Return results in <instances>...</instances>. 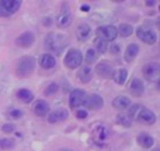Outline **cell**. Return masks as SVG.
<instances>
[{
	"label": "cell",
	"mask_w": 160,
	"mask_h": 151,
	"mask_svg": "<svg viewBox=\"0 0 160 151\" xmlns=\"http://www.w3.org/2000/svg\"><path fill=\"white\" fill-rule=\"evenodd\" d=\"M68 45V38L62 34H49L45 38V46L53 53H61Z\"/></svg>",
	"instance_id": "obj_1"
},
{
	"label": "cell",
	"mask_w": 160,
	"mask_h": 151,
	"mask_svg": "<svg viewBox=\"0 0 160 151\" xmlns=\"http://www.w3.org/2000/svg\"><path fill=\"white\" fill-rule=\"evenodd\" d=\"M35 59L31 58V56H25V58H22L21 60L18 62V64H17V69H16V73L18 77H28L31 74V73L34 72V69H35Z\"/></svg>",
	"instance_id": "obj_2"
},
{
	"label": "cell",
	"mask_w": 160,
	"mask_h": 151,
	"mask_svg": "<svg viewBox=\"0 0 160 151\" xmlns=\"http://www.w3.org/2000/svg\"><path fill=\"white\" fill-rule=\"evenodd\" d=\"M82 63V52L78 49H70L69 53L65 58V64L69 69H76V67L80 66Z\"/></svg>",
	"instance_id": "obj_3"
},
{
	"label": "cell",
	"mask_w": 160,
	"mask_h": 151,
	"mask_svg": "<svg viewBox=\"0 0 160 151\" xmlns=\"http://www.w3.org/2000/svg\"><path fill=\"white\" fill-rule=\"evenodd\" d=\"M97 34H98V38L102 39V41H114L115 36L118 35V30H117L114 25H105V27H100L97 30Z\"/></svg>",
	"instance_id": "obj_4"
},
{
	"label": "cell",
	"mask_w": 160,
	"mask_h": 151,
	"mask_svg": "<svg viewBox=\"0 0 160 151\" xmlns=\"http://www.w3.org/2000/svg\"><path fill=\"white\" fill-rule=\"evenodd\" d=\"M136 35H138V38L141 39V41H143L145 44L148 45H153L156 44V34L153 32L152 30H149V28H138V31H136Z\"/></svg>",
	"instance_id": "obj_5"
},
{
	"label": "cell",
	"mask_w": 160,
	"mask_h": 151,
	"mask_svg": "<svg viewBox=\"0 0 160 151\" xmlns=\"http://www.w3.org/2000/svg\"><path fill=\"white\" fill-rule=\"evenodd\" d=\"M86 92L83 90H73L69 95V105L70 108H79L80 105L84 104Z\"/></svg>",
	"instance_id": "obj_6"
},
{
	"label": "cell",
	"mask_w": 160,
	"mask_h": 151,
	"mask_svg": "<svg viewBox=\"0 0 160 151\" xmlns=\"http://www.w3.org/2000/svg\"><path fill=\"white\" fill-rule=\"evenodd\" d=\"M143 74L149 81H158L160 74V66L158 63H149L143 67Z\"/></svg>",
	"instance_id": "obj_7"
},
{
	"label": "cell",
	"mask_w": 160,
	"mask_h": 151,
	"mask_svg": "<svg viewBox=\"0 0 160 151\" xmlns=\"http://www.w3.org/2000/svg\"><path fill=\"white\" fill-rule=\"evenodd\" d=\"M83 105H86L88 109H100L102 106V98L97 94H91V95L86 97Z\"/></svg>",
	"instance_id": "obj_8"
},
{
	"label": "cell",
	"mask_w": 160,
	"mask_h": 151,
	"mask_svg": "<svg viewBox=\"0 0 160 151\" xmlns=\"http://www.w3.org/2000/svg\"><path fill=\"white\" fill-rule=\"evenodd\" d=\"M138 120L142 122V123H145V125H153L156 122V116L152 111L142 108V111L138 113Z\"/></svg>",
	"instance_id": "obj_9"
},
{
	"label": "cell",
	"mask_w": 160,
	"mask_h": 151,
	"mask_svg": "<svg viewBox=\"0 0 160 151\" xmlns=\"http://www.w3.org/2000/svg\"><path fill=\"white\" fill-rule=\"evenodd\" d=\"M70 21H72V16L68 11V8H63L56 17V24H58L59 28H66L70 24Z\"/></svg>",
	"instance_id": "obj_10"
},
{
	"label": "cell",
	"mask_w": 160,
	"mask_h": 151,
	"mask_svg": "<svg viewBox=\"0 0 160 151\" xmlns=\"http://www.w3.org/2000/svg\"><path fill=\"white\" fill-rule=\"evenodd\" d=\"M34 34L31 32H24L22 35H20L18 38L16 39V44L18 45L20 48H30L31 45L34 44Z\"/></svg>",
	"instance_id": "obj_11"
},
{
	"label": "cell",
	"mask_w": 160,
	"mask_h": 151,
	"mask_svg": "<svg viewBox=\"0 0 160 151\" xmlns=\"http://www.w3.org/2000/svg\"><path fill=\"white\" fill-rule=\"evenodd\" d=\"M0 4L6 10V13L11 14L18 10L20 6H21V2H18V0H0Z\"/></svg>",
	"instance_id": "obj_12"
},
{
	"label": "cell",
	"mask_w": 160,
	"mask_h": 151,
	"mask_svg": "<svg viewBox=\"0 0 160 151\" xmlns=\"http://www.w3.org/2000/svg\"><path fill=\"white\" fill-rule=\"evenodd\" d=\"M68 116H69V113H68L66 109H56L48 115V120L51 123H56V122H62L65 119H68Z\"/></svg>",
	"instance_id": "obj_13"
},
{
	"label": "cell",
	"mask_w": 160,
	"mask_h": 151,
	"mask_svg": "<svg viewBox=\"0 0 160 151\" xmlns=\"http://www.w3.org/2000/svg\"><path fill=\"white\" fill-rule=\"evenodd\" d=\"M96 72H97V74H98V76L107 78V77L112 76L114 70H112V67H111L108 63H98V64H97V67H96Z\"/></svg>",
	"instance_id": "obj_14"
},
{
	"label": "cell",
	"mask_w": 160,
	"mask_h": 151,
	"mask_svg": "<svg viewBox=\"0 0 160 151\" xmlns=\"http://www.w3.org/2000/svg\"><path fill=\"white\" fill-rule=\"evenodd\" d=\"M108 136H110V132H108V129L104 126H100L94 130V139H96V141L98 143V146H101V143L108 137Z\"/></svg>",
	"instance_id": "obj_15"
},
{
	"label": "cell",
	"mask_w": 160,
	"mask_h": 151,
	"mask_svg": "<svg viewBox=\"0 0 160 151\" xmlns=\"http://www.w3.org/2000/svg\"><path fill=\"white\" fill-rule=\"evenodd\" d=\"M39 64H41L42 69H52V67H55L56 62L52 55H48L47 53V55H42L39 58Z\"/></svg>",
	"instance_id": "obj_16"
},
{
	"label": "cell",
	"mask_w": 160,
	"mask_h": 151,
	"mask_svg": "<svg viewBox=\"0 0 160 151\" xmlns=\"http://www.w3.org/2000/svg\"><path fill=\"white\" fill-rule=\"evenodd\" d=\"M91 77H93V72H91V69L88 66H83L78 72V78L82 83H88L91 80Z\"/></svg>",
	"instance_id": "obj_17"
},
{
	"label": "cell",
	"mask_w": 160,
	"mask_h": 151,
	"mask_svg": "<svg viewBox=\"0 0 160 151\" xmlns=\"http://www.w3.org/2000/svg\"><path fill=\"white\" fill-rule=\"evenodd\" d=\"M129 104H131L129 98H127V97H124V95L117 97V98L114 99V102H112L114 108H117V109H119V111L127 109V108L129 106Z\"/></svg>",
	"instance_id": "obj_18"
},
{
	"label": "cell",
	"mask_w": 160,
	"mask_h": 151,
	"mask_svg": "<svg viewBox=\"0 0 160 151\" xmlns=\"http://www.w3.org/2000/svg\"><path fill=\"white\" fill-rule=\"evenodd\" d=\"M129 88H131V92H132L135 97H141L142 94H143V83H142L139 78L132 80Z\"/></svg>",
	"instance_id": "obj_19"
},
{
	"label": "cell",
	"mask_w": 160,
	"mask_h": 151,
	"mask_svg": "<svg viewBox=\"0 0 160 151\" xmlns=\"http://www.w3.org/2000/svg\"><path fill=\"white\" fill-rule=\"evenodd\" d=\"M49 111L48 108V104L45 101H37V104L34 105V113L37 116H45Z\"/></svg>",
	"instance_id": "obj_20"
},
{
	"label": "cell",
	"mask_w": 160,
	"mask_h": 151,
	"mask_svg": "<svg viewBox=\"0 0 160 151\" xmlns=\"http://www.w3.org/2000/svg\"><path fill=\"white\" fill-rule=\"evenodd\" d=\"M138 143L141 144L143 149H149V147L153 146V143H155V140H153L152 136L146 134V133H141V134L138 136Z\"/></svg>",
	"instance_id": "obj_21"
},
{
	"label": "cell",
	"mask_w": 160,
	"mask_h": 151,
	"mask_svg": "<svg viewBox=\"0 0 160 151\" xmlns=\"http://www.w3.org/2000/svg\"><path fill=\"white\" fill-rule=\"evenodd\" d=\"M90 27H88L87 24H82L78 27V31H76V34H78V38L80 39V41H86V39L90 36Z\"/></svg>",
	"instance_id": "obj_22"
},
{
	"label": "cell",
	"mask_w": 160,
	"mask_h": 151,
	"mask_svg": "<svg viewBox=\"0 0 160 151\" xmlns=\"http://www.w3.org/2000/svg\"><path fill=\"white\" fill-rule=\"evenodd\" d=\"M138 52H139L138 45H136V44H131L127 48V53H125V60H127V62H132L133 59L136 58Z\"/></svg>",
	"instance_id": "obj_23"
},
{
	"label": "cell",
	"mask_w": 160,
	"mask_h": 151,
	"mask_svg": "<svg viewBox=\"0 0 160 151\" xmlns=\"http://www.w3.org/2000/svg\"><path fill=\"white\" fill-rule=\"evenodd\" d=\"M17 97H18L22 102H25V104H30V102L34 99L32 92H31V91H28V90H25V88H24V90H20L18 92H17Z\"/></svg>",
	"instance_id": "obj_24"
},
{
	"label": "cell",
	"mask_w": 160,
	"mask_h": 151,
	"mask_svg": "<svg viewBox=\"0 0 160 151\" xmlns=\"http://www.w3.org/2000/svg\"><path fill=\"white\" fill-rule=\"evenodd\" d=\"M127 77H128V72L125 69H121L114 73V80H115V83H118V84H124V83L127 81Z\"/></svg>",
	"instance_id": "obj_25"
},
{
	"label": "cell",
	"mask_w": 160,
	"mask_h": 151,
	"mask_svg": "<svg viewBox=\"0 0 160 151\" xmlns=\"http://www.w3.org/2000/svg\"><path fill=\"white\" fill-rule=\"evenodd\" d=\"M119 35L121 36H124V38H127V36H129L133 32V30H132V27H131L129 24H122L121 27H119Z\"/></svg>",
	"instance_id": "obj_26"
},
{
	"label": "cell",
	"mask_w": 160,
	"mask_h": 151,
	"mask_svg": "<svg viewBox=\"0 0 160 151\" xmlns=\"http://www.w3.org/2000/svg\"><path fill=\"white\" fill-rule=\"evenodd\" d=\"M14 147V140L11 139H2L0 140V149L2 150H8V149H13Z\"/></svg>",
	"instance_id": "obj_27"
},
{
	"label": "cell",
	"mask_w": 160,
	"mask_h": 151,
	"mask_svg": "<svg viewBox=\"0 0 160 151\" xmlns=\"http://www.w3.org/2000/svg\"><path fill=\"white\" fill-rule=\"evenodd\" d=\"M97 58H98V55H97V52L94 49H88L87 53H86V62H87V63H93V62H96Z\"/></svg>",
	"instance_id": "obj_28"
},
{
	"label": "cell",
	"mask_w": 160,
	"mask_h": 151,
	"mask_svg": "<svg viewBox=\"0 0 160 151\" xmlns=\"http://www.w3.org/2000/svg\"><path fill=\"white\" fill-rule=\"evenodd\" d=\"M94 44H96V48H97V50H98L100 53H104L105 50H107V42L102 41V39L97 38L96 41H94Z\"/></svg>",
	"instance_id": "obj_29"
},
{
	"label": "cell",
	"mask_w": 160,
	"mask_h": 151,
	"mask_svg": "<svg viewBox=\"0 0 160 151\" xmlns=\"http://www.w3.org/2000/svg\"><path fill=\"white\" fill-rule=\"evenodd\" d=\"M58 90H59V85L55 84V83H52V84H49L47 87V90L44 91V94L45 95H53L55 92H58Z\"/></svg>",
	"instance_id": "obj_30"
},
{
	"label": "cell",
	"mask_w": 160,
	"mask_h": 151,
	"mask_svg": "<svg viewBox=\"0 0 160 151\" xmlns=\"http://www.w3.org/2000/svg\"><path fill=\"white\" fill-rule=\"evenodd\" d=\"M141 111H142V106H141V105H138V104H136V105H132V106H131V109H129V112H128V113H129V118L138 116V113L141 112Z\"/></svg>",
	"instance_id": "obj_31"
},
{
	"label": "cell",
	"mask_w": 160,
	"mask_h": 151,
	"mask_svg": "<svg viewBox=\"0 0 160 151\" xmlns=\"http://www.w3.org/2000/svg\"><path fill=\"white\" fill-rule=\"evenodd\" d=\"M118 120L121 125L124 126H131V119L129 118H125V116H118Z\"/></svg>",
	"instance_id": "obj_32"
},
{
	"label": "cell",
	"mask_w": 160,
	"mask_h": 151,
	"mask_svg": "<svg viewBox=\"0 0 160 151\" xmlns=\"http://www.w3.org/2000/svg\"><path fill=\"white\" fill-rule=\"evenodd\" d=\"M10 116H11V118H21L22 112H21V111H18V109H13L10 112Z\"/></svg>",
	"instance_id": "obj_33"
},
{
	"label": "cell",
	"mask_w": 160,
	"mask_h": 151,
	"mask_svg": "<svg viewBox=\"0 0 160 151\" xmlns=\"http://www.w3.org/2000/svg\"><path fill=\"white\" fill-rule=\"evenodd\" d=\"M3 130L4 132H13L14 130V125H3Z\"/></svg>",
	"instance_id": "obj_34"
},
{
	"label": "cell",
	"mask_w": 160,
	"mask_h": 151,
	"mask_svg": "<svg viewBox=\"0 0 160 151\" xmlns=\"http://www.w3.org/2000/svg\"><path fill=\"white\" fill-rule=\"evenodd\" d=\"M76 116H78L79 119H83V118H86V116H87V112H86V111H79V112L76 113Z\"/></svg>",
	"instance_id": "obj_35"
},
{
	"label": "cell",
	"mask_w": 160,
	"mask_h": 151,
	"mask_svg": "<svg viewBox=\"0 0 160 151\" xmlns=\"http://www.w3.org/2000/svg\"><path fill=\"white\" fill-rule=\"evenodd\" d=\"M6 16H8V14L6 13V10L2 7V4H0V17H6Z\"/></svg>",
	"instance_id": "obj_36"
},
{
	"label": "cell",
	"mask_w": 160,
	"mask_h": 151,
	"mask_svg": "<svg viewBox=\"0 0 160 151\" xmlns=\"http://www.w3.org/2000/svg\"><path fill=\"white\" fill-rule=\"evenodd\" d=\"M118 50H119V46H118V45H112V46H111V52H112V53H117Z\"/></svg>",
	"instance_id": "obj_37"
},
{
	"label": "cell",
	"mask_w": 160,
	"mask_h": 151,
	"mask_svg": "<svg viewBox=\"0 0 160 151\" xmlns=\"http://www.w3.org/2000/svg\"><path fill=\"white\" fill-rule=\"evenodd\" d=\"M44 25H51V18H49V17L44 20Z\"/></svg>",
	"instance_id": "obj_38"
},
{
	"label": "cell",
	"mask_w": 160,
	"mask_h": 151,
	"mask_svg": "<svg viewBox=\"0 0 160 151\" xmlns=\"http://www.w3.org/2000/svg\"><path fill=\"white\" fill-rule=\"evenodd\" d=\"M88 10H90V7H88V6H83V7H82V11H84V13H87Z\"/></svg>",
	"instance_id": "obj_39"
},
{
	"label": "cell",
	"mask_w": 160,
	"mask_h": 151,
	"mask_svg": "<svg viewBox=\"0 0 160 151\" xmlns=\"http://www.w3.org/2000/svg\"><path fill=\"white\" fill-rule=\"evenodd\" d=\"M153 4H155V2H146V6H148V7H149V6H153Z\"/></svg>",
	"instance_id": "obj_40"
},
{
	"label": "cell",
	"mask_w": 160,
	"mask_h": 151,
	"mask_svg": "<svg viewBox=\"0 0 160 151\" xmlns=\"http://www.w3.org/2000/svg\"><path fill=\"white\" fill-rule=\"evenodd\" d=\"M61 151H70V150H61Z\"/></svg>",
	"instance_id": "obj_41"
},
{
	"label": "cell",
	"mask_w": 160,
	"mask_h": 151,
	"mask_svg": "<svg viewBox=\"0 0 160 151\" xmlns=\"http://www.w3.org/2000/svg\"><path fill=\"white\" fill-rule=\"evenodd\" d=\"M153 151H159V150H153Z\"/></svg>",
	"instance_id": "obj_42"
}]
</instances>
